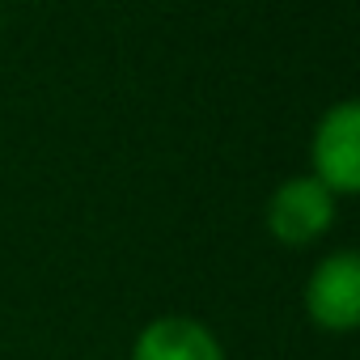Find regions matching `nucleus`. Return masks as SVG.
Here are the masks:
<instances>
[{"mask_svg": "<svg viewBox=\"0 0 360 360\" xmlns=\"http://www.w3.org/2000/svg\"><path fill=\"white\" fill-rule=\"evenodd\" d=\"M127 360H229L217 330L191 314H161L140 326Z\"/></svg>", "mask_w": 360, "mask_h": 360, "instance_id": "4", "label": "nucleus"}, {"mask_svg": "<svg viewBox=\"0 0 360 360\" xmlns=\"http://www.w3.org/2000/svg\"><path fill=\"white\" fill-rule=\"evenodd\" d=\"M309 174L335 200L360 191V102L343 98L318 115L309 136Z\"/></svg>", "mask_w": 360, "mask_h": 360, "instance_id": "2", "label": "nucleus"}, {"mask_svg": "<svg viewBox=\"0 0 360 360\" xmlns=\"http://www.w3.org/2000/svg\"><path fill=\"white\" fill-rule=\"evenodd\" d=\"M0 5H5V0H0Z\"/></svg>", "mask_w": 360, "mask_h": 360, "instance_id": "5", "label": "nucleus"}, {"mask_svg": "<svg viewBox=\"0 0 360 360\" xmlns=\"http://www.w3.org/2000/svg\"><path fill=\"white\" fill-rule=\"evenodd\" d=\"M335 221H339V200L318 183L314 174L284 178L263 204L267 233L288 250H305V246L322 242L335 229Z\"/></svg>", "mask_w": 360, "mask_h": 360, "instance_id": "1", "label": "nucleus"}, {"mask_svg": "<svg viewBox=\"0 0 360 360\" xmlns=\"http://www.w3.org/2000/svg\"><path fill=\"white\" fill-rule=\"evenodd\" d=\"M305 314L326 335H352L360 326V255L352 246H339L322 255L301 288Z\"/></svg>", "mask_w": 360, "mask_h": 360, "instance_id": "3", "label": "nucleus"}]
</instances>
